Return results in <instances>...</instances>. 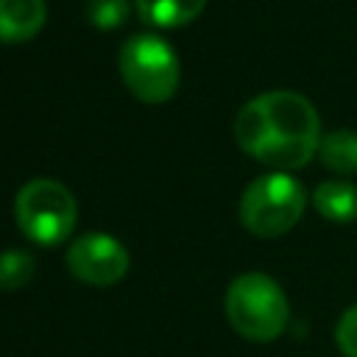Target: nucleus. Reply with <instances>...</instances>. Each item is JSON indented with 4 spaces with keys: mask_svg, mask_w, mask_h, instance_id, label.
Segmentation results:
<instances>
[{
    "mask_svg": "<svg viewBox=\"0 0 357 357\" xmlns=\"http://www.w3.org/2000/svg\"><path fill=\"white\" fill-rule=\"evenodd\" d=\"M120 73L126 86L145 103H165L181 81L178 56L156 33H134L120 47Z\"/></svg>",
    "mask_w": 357,
    "mask_h": 357,
    "instance_id": "nucleus-5",
    "label": "nucleus"
},
{
    "mask_svg": "<svg viewBox=\"0 0 357 357\" xmlns=\"http://www.w3.org/2000/svg\"><path fill=\"white\" fill-rule=\"evenodd\" d=\"M45 0H0V42H28L45 28Z\"/></svg>",
    "mask_w": 357,
    "mask_h": 357,
    "instance_id": "nucleus-7",
    "label": "nucleus"
},
{
    "mask_svg": "<svg viewBox=\"0 0 357 357\" xmlns=\"http://www.w3.org/2000/svg\"><path fill=\"white\" fill-rule=\"evenodd\" d=\"M64 262H67V271L78 282L109 287V284H117L128 273L131 257L117 237L103 234V231H89L70 243Z\"/></svg>",
    "mask_w": 357,
    "mask_h": 357,
    "instance_id": "nucleus-6",
    "label": "nucleus"
},
{
    "mask_svg": "<svg viewBox=\"0 0 357 357\" xmlns=\"http://www.w3.org/2000/svg\"><path fill=\"white\" fill-rule=\"evenodd\" d=\"M223 304L234 332L254 343L276 340L290 321V304L284 290L268 273L259 271L240 273L237 279H231Z\"/></svg>",
    "mask_w": 357,
    "mask_h": 357,
    "instance_id": "nucleus-2",
    "label": "nucleus"
},
{
    "mask_svg": "<svg viewBox=\"0 0 357 357\" xmlns=\"http://www.w3.org/2000/svg\"><path fill=\"white\" fill-rule=\"evenodd\" d=\"M312 206L332 223H351L357 220V184L346 178L321 181L312 192Z\"/></svg>",
    "mask_w": 357,
    "mask_h": 357,
    "instance_id": "nucleus-8",
    "label": "nucleus"
},
{
    "mask_svg": "<svg viewBox=\"0 0 357 357\" xmlns=\"http://www.w3.org/2000/svg\"><path fill=\"white\" fill-rule=\"evenodd\" d=\"M318 159L332 173H340V176L357 173V131L354 128H335V131L324 134L321 148H318Z\"/></svg>",
    "mask_w": 357,
    "mask_h": 357,
    "instance_id": "nucleus-10",
    "label": "nucleus"
},
{
    "mask_svg": "<svg viewBox=\"0 0 357 357\" xmlns=\"http://www.w3.org/2000/svg\"><path fill=\"white\" fill-rule=\"evenodd\" d=\"M335 343L343 357H357V304L349 307L335 326Z\"/></svg>",
    "mask_w": 357,
    "mask_h": 357,
    "instance_id": "nucleus-13",
    "label": "nucleus"
},
{
    "mask_svg": "<svg viewBox=\"0 0 357 357\" xmlns=\"http://www.w3.org/2000/svg\"><path fill=\"white\" fill-rule=\"evenodd\" d=\"M307 206V190L290 173L257 176L240 198V223L257 237H279L290 231Z\"/></svg>",
    "mask_w": 357,
    "mask_h": 357,
    "instance_id": "nucleus-3",
    "label": "nucleus"
},
{
    "mask_svg": "<svg viewBox=\"0 0 357 357\" xmlns=\"http://www.w3.org/2000/svg\"><path fill=\"white\" fill-rule=\"evenodd\" d=\"M14 218L22 234L39 245H59L75 229L78 206L56 178H31L14 198Z\"/></svg>",
    "mask_w": 357,
    "mask_h": 357,
    "instance_id": "nucleus-4",
    "label": "nucleus"
},
{
    "mask_svg": "<svg viewBox=\"0 0 357 357\" xmlns=\"http://www.w3.org/2000/svg\"><path fill=\"white\" fill-rule=\"evenodd\" d=\"M234 139L251 159L287 173L318 153L324 134L315 106L301 92L271 89L237 112Z\"/></svg>",
    "mask_w": 357,
    "mask_h": 357,
    "instance_id": "nucleus-1",
    "label": "nucleus"
},
{
    "mask_svg": "<svg viewBox=\"0 0 357 357\" xmlns=\"http://www.w3.org/2000/svg\"><path fill=\"white\" fill-rule=\"evenodd\" d=\"M131 14L128 0H89L86 3V20L100 28V31H114L120 28Z\"/></svg>",
    "mask_w": 357,
    "mask_h": 357,
    "instance_id": "nucleus-12",
    "label": "nucleus"
},
{
    "mask_svg": "<svg viewBox=\"0 0 357 357\" xmlns=\"http://www.w3.org/2000/svg\"><path fill=\"white\" fill-rule=\"evenodd\" d=\"M137 14L142 22L156 25V28H181L192 22L206 0H134Z\"/></svg>",
    "mask_w": 357,
    "mask_h": 357,
    "instance_id": "nucleus-9",
    "label": "nucleus"
},
{
    "mask_svg": "<svg viewBox=\"0 0 357 357\" xmlns=\"http://www.w3.org/2000/svg\"><path fill=\"white\" fill-rule=\"evenodd\" d=\"M36 259L31 251L11 248L0 254V290H20L33 279Z\"/></svg>",
    "mask_w": 357,
    "mask_h": 357,
    "instance_id": "nucleus-11",
    "label": "nucleus"
}]
</instances>
